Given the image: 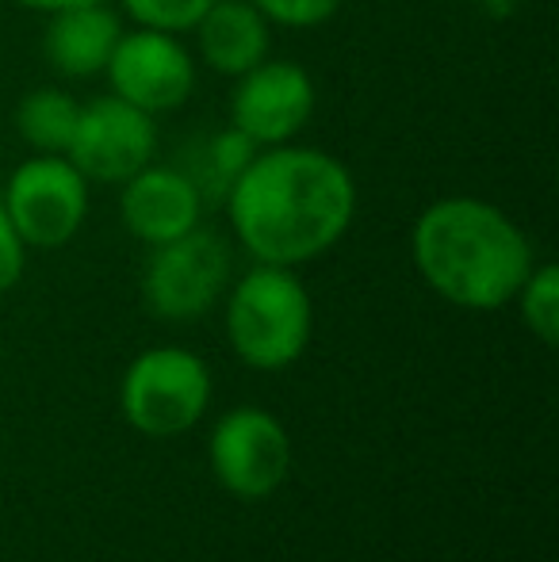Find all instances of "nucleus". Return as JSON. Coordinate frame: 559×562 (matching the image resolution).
<instances>
[{"label":"nucleus","mask_w":559,"mask_h":562,"mask_svg":"<svg viewBox=\"0 0 559 562\" xmlns=\"http://www.w3.org/2000/svg\"><path fill=\"white\" fill-rule=\"evenodd\" d=\"M254 154H257V146L242 131H234V126L211 138L208 165H211V180L223 188V195H226V188L234 184V177H238V172L246 169L249 161H254Z\"/></svg>","instance_id":"18"},{"label":"nucleus","mask_w":559,"mask_h":562,"mask_svg":"<svg viewBox=\"0 0 559 562\" xmlns=\"http://www.w3.org/2000/svg\"><path fill=\"white\" fill-rule=\"evenodd\" d=\"M249 4L269 23H277V27L306 31V27H318V23L334 20L345 0H249Z\"/></svg>","instance_id":"17"},{"label":"nucleus","mask_w":559,"mask_h":562,"mask_svg":"<svg viewBox=\"0 0 559 562\" xmlns=\"http://www.w3.org/2000/svg\"><path fill=\"white\" fill-rule=\"evenodd\" d=\"M15 8L23 12H43V15H54V12H66V8H81V4H100V0H12Z\"/></svg>","instance_id":"20"},{"label":"nucleus","mask_w":559,"mask_h":562,"mask_svg":"<svg viewBox=\"0 0 559 562\" xmlns=\"http://www.w3.org/2000/svg\"><path fill=\"white\" fill-rule=\"evenodd\" d=\"M192 31L200 61L219 77H242L269 58L272 23L249 0H215Z\"/></svg>","instance_id":"13"},{"label":"nucleus","mask_w":559,"mask_h":562,"mask_svg":"<svg viewBox=\"0 0 559 562\" xmlns=\"http://www.w3.org/2000/svg\"><path fill=\"white\" fill-rule=\"evenodd\" d=\"M120 192V218L142 245H165L172 237L200 226L203 215V188L188 172L172 165L138 169L131 180H123Z\"/></svg>","instance_id":"11"},{"label":"nucleus","mask_w":559,"mask_h":562,"mask_svg":"<svg viewBox=\"0 0 559 562\" xmlns=\"http://www.w3.org/2000/svg\"><path fill=\"white\" fill-rule=\"evenodd\" d=\"M231 126L257 149L291 142L314 115V77L291 58H265L249 74L234 77Z\"/></svg>","instance_id":"9"},{"label":"nucleus","mask_w":559,"mask_h":562,"mask_svg":"<svg viewBox=\"0 0 559 562\" xmlns=\"http://www.w3.org/2000/svg\"><path fill=\"white\" fill-rule=\"evenodd\" d=\"M0 203L27 249H62L89 218V180L66 154H35L12 169Z\"/></svg>","instance_id":"5"},{"label":"nucleus","mask_w":559,"mask_h":562,"mask_svg":"<svg viewBox=\"0 0 559 562\" xmlns=\"http://www.w3.org/2000/svg\"><path fill=\"white\" fill-rule=\"evenodd\" d=\"M471 8H479L483 15H494V20H506V15H514L517 0H468Z\"/></svg>","instance_id":"21"},{"label":"nucleus","mask_w":559,"mask_h":562,"mask_svg":"<svg viewBox=\"0 0 559 562\" xmlns=\"http://www.w3.org/2000/svg\"><path fill=\"white\" fill-rule=\"evenodd\" d=\"M104 77L115 97L146 115L177 112L195 92L192 50L180 43V35H169V31H123Z\"/></svg>","instance_id":"8"},{"label":"nucleus","mask_w":559,"mask_h":562,"mask_svg":"<svg viewBox=\"0 0 559 562\" xmlns=\"http://www.w3.org/2000/svg\"><path fill=\"white\" fill-rule=\"evenodd\" d=\"M411 252L422 280L460 311L514 303L533 272V245L502 207L471 195H445L418 215Z\"/></svg>","instance_id":"2"},{"label":"nucleus","mask_w":559,"mask_h":562,"mask_svg":"<svg viewBox=\"0 0 559 562\" xmlns=\"http://www.w3.org/2000/svg\"><path fill=\"white\" fill-rule=\"evenodd\" d=\"M226 218L257 265L295 268L329 252L357 215V180L314 146H265L226 188Z\"/></svg>","instance_id":"1"},{"label":"nucleus","mask_w":559,"mask_h":562,"mask_svg":"<svg viewBox=\"0 0 559 562\" xmlns=\"http://www.w3.org/2000/svg\"><path fill=\"white\" fill-rule=\"evenodd\" d=\"M81 104L66 89H31L15 104V131L35 154H66Z\"/></svg>","instance_id":"14"},{"label":"nucleus","mask_w":559,"mask_h":562,"mask_svg":"<svg viewBox=\"0 0 559 562\" xmlns=\"http://www.w3.org/2000/svg\"><path fill=\"white\" fill-rule=\"evenodd\" d=\"M314 306L291 268L257 265L226 299V337L242 363L257 371L291 368L311 345Z\"/></svg>","instance_id":"3"},{"label":"nucleus","mask_w":559,"mask_h":562,"mask_svg":"<svg viewBox=\"0 0 559 562\" xmlns=\"http://www.w3.org/2000/svg\"><path fill=\"white\" fill-rule=\"evenodd\" d=\"M120 35V15L104 0L100 4L66 8V12H54L51 23H46L43 54L54 74L69 77V81H89V77H100L108 69Z\"/></svg>","instance_id":"12"},{"label":"nucleus","mask_w":559,"mask_h":562,"mask_svg":"<svg viewBox=\"0 0 559 562\" xmlns=\"http://www.w3.org/2000/svg\"><path fill=\"white\" fill-rule=\"evenodd\" d=\"M231 280V249L219 234L195 226L154 245L142 272V295L157 318L188 322L208 314Z\"/></svg>","instance_id":"6"},{"label":"nucleus","mask_w":559,"mask_h":562,"mask_svg":"<svg viewBox=\"0 0 559 562\" xmlns=\"http://www.w3.org/2000/svg\"><path fill=\"white\" fill-rule=\"evenodd\" d=\"M211 471L238 497H269L291 471V440L269 409L238 406L211 432Z\"/></svg>","instance_id":"10"},{"label":"nucleus","mask_w":559,"mask_h":562,"mask_svg":"<svg viewBox=\"0 0 559 562\" xmlns=\"http://www.w3.org/2000/svg\"><path fill=\"white\" fill-rule=\"evenodd\" d=\"M211 402V371L195 352L177 345L135 356L120 386L123 417L146 437H180Z\"/></svg>","instance_id":"4"},{"label":"nucleus","mask_w":559,"mask_h":562,"mask_svg":"<svg viewBox=\"0 0 559 562\" xmlns=\"http://www.w3.org/2000/svg\"><path fill=\"white\" fill-rule=\"evenodd\" d=\"M23 265H27V245L20 241V234H15L4 203H0V295L20 283Z\"/></svg>","instance_id":"19"},{"label":"nucleus","mask_w":559,"mask_h":562,"mask_svg":"<svg viewBox=\"0 0 559 562\" xmlns=\"http://www.w3.org/2000/svg\"><path fill=\"white\" fill-rule=\"evenodd\" d=\"M522 318L529 326V334H537L545 345L559 340V268L556 265H533V272L525 276L522 291Z\"/></svg>","instance_id":"15"},{"label":"nucleus","mask_w":559,"mask_h":562,"mask_svg":"<svg viewBox=\"0 0 559 562\" xmlns=\"http://www.w3.org/2000/svg\"><path fill=\"white\" fill-rule=\"evenodd\" d=\"M157 154L154 115L138 112L135 104L120 100L115 92L81 104L74 138L66 157L77 165L85 180L97 184H123L138 169H146Z\"/></svg>","instance_id":"7"},{"label":"nucleus","mask_w":559,"mask_h":562,"mask_svg":"<svg viewBox=\"0 0 559 562\" xmlns=\"http://www.w3.org/2000/svg\"><path fill=\"white\" fill-rule=\"evenodd\" d=\"M123 12L149 31H169V35H185L203 20L215 0H120Z\"/></svg>","instance_id":"16"}]
</instances>
